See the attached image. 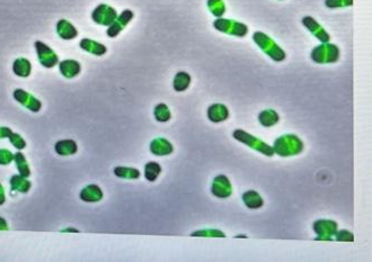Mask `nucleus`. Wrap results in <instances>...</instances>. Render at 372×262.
Here are the masks:
<instances>
[{
  "label": "nucleus",
  "mask_w": 372,
  "mask_h": 262,
  "mask_svg": "<svg viewBox=\"0 0 372 262\" xmlns=\"http://www.w3.org/2000/svg\"><path fill=\"white\" fill-rule=\"evenodd\" d=\"M8 139L17 150H23L25 147H26V142H25L24 139L17 133H12L11 135H9Z\"/></svg>",
  "instance_id": "nucleus-31"
},
{
  "label": "nucleus",
  "mask_w": 372,
  "mask_h": 262,
  "mask_svg": "<svg viewBox=\"0 0 372 262\" xmlns=\"http://www.w3.org/2000/svg\"><path fill=\"white\" fill-rule=\"evenodd\" d=\"M340 58V50L336 45L324 43L315 48L311 52V59L316 63H333Z\"/></svg>",
  "instance_id": "nucleus-4"
},
{
  "label": "nucleus",
  "mask_w": 372,
  "mask_h": 262,
  "mask_svg": "<svg viewBox=\"0 0 372 262\" xmlns=\"http://www.w3.org/2000/svg\"><path fill=\"white\" fill-rule=\"evenodd\" d=\"M79 47L82 48L84 51H86L90 54L97 55V57L104 55L107 51V49H106V47H105V45L100 44L98 42H95V41H93V39H89V38L82 39V41H80V43H79Z\"/></svg>",
  "instance_id": "nucleus-19"
},
{
  "label": "nucleus",
  "mask_w": 372,
  "mask_h": 262,
  "mask_svg": "<svg viewBox=\"0 0 372 262\" xmlns=\"http://www.w3.org/2000/svg\"><path fill=\"white\" fill-rule=\"evenodd\" d=\"M273 150L274 153L279 154L280 157H292L303 152L304 143L296 135L285 134L276 139Z\"/></svg>",
  "instance_id": "nucleus-1"
},
{
  "label": "nucleus",
  "mask_w": 372,
  "mask_h": 262,
  "mask_svg": "<svg viewBox=\"0 0 372 262\" xmlns=\"http://www.w3.org/2000/svg\"><path fill=\"white\" fill-rule=\"evenodd\" d=\"M160 172H162V167H160L158 162L150 161L144 165V177L150 183H154V181L157 180Z\"/></svg>",
  "instance_id": "nucleus-25"
},
{
  "label": "nucleus",
  "mask_w": 372,
  "mask_h": 262,
  "mask_svg": "<svg viewBox=\"0 0 372 262\" xmlns=\"http://www.w3.org/2000/svg\"><path fill=\"white\" fill-rule=\"evenodd\" d=\"M213 25H214V27L218 29V31L222 32V33H227L230 35H235V36L243 37L248 33V28L246 25L241 24L239 22L230 21V19L218 18Z\"/></svg>",
  "instance_id": "nucleus-5"
},
{
  "label": "nucleus",
  "mask_w": 372,
  "mask_h": 262,
  "mask_svg": "<svg viewBox=\"0 0 372 262\" xmlns=\"http://www.w3.org/2000/svg\"><path fill=\"white\" fill-rule=\"evenodd\" d=\"M60 72L68 79L77 77L82 71V65L76 60H64V61L59 63Z\"/></svg>",
  "instance_id": "nucleus-15"
},
{
  "label": "nucleus",
  "mask_w": 372,
  "mask_h": 262,
  "mask_svg": "<svg viewBox=\"0 0 372 262\" xmlns=\"http://www.w3.org/2000/svg\"><path fill=\"white\" fill-rule=\"evenodd\" d=\"M14 98L15 100L23 105L24 107H26L27 109L31 110L33 113H38L40 112V109L42 108V104L40 102L39 99H36L34 97L33 95H31L27 92H25L23 89H16L14 92Z\"/></svg>",
  "instance_id": "nucleus-9"
},
{
  "label": "nucleus",
  "mask_w": 372,
  "mask_h": 262,
  "mask_svg": "<svg viewBox=\"0 0 372 262\" xmlns=\"http://www.w3.org/2000/svg\"><path fill=\"white\" fill-rule=\"evenodd\" d=\"M79 197L85 203H97L103 198V191L97 185H88L80 191Z\"/></svg>",
  "instance_id": "nucleus-14"
},
{
  "label": "nucleus",
  "mask_w": 372,
  "mask_h": 262,
  "mask_svg": "<svg viewBox=\"0 0 372 262\" xmlns=\"http://www.w3.org/2000/svg\"><path fill=\"white\" fill-rule=\"evenodd\" d=\"M243 200L245 205L247 206L249 209H258L262 207L264 204L263 198L261 197L258 193H256L254 190H248L244 193Z\"/></svg>",
  "instance_id": "nucleus-21"
},
{
  "label": "nucleus",
  "mask_w": 372,
  "mask_h": 262,
  "mask_svg": "<svg viewBox=\"0 0 372 262\" xmlns=\"http://www.w3.org/2000/svg\"><path fill=\"white\" fill-rule=\"evenodd\" d=\"M190 84H191V75L188 72L180 71L176 73L173 81V87L176 92L178 93L185 92V90L190 87Z\"/></svg>",
  "instance_id": "nucleus-22"
},
{
  "label": "nucleus",
  "mask_w": 372,
  "mask_h": 262,
  "mask_svg": "<svg viewBox=\"0 0 372 262\" xmlns=\"http://www.w3.org/2000/svg\"><path fill=\"white\" fill-rule=\"evenodd\" d=\"M352 0H326L325 4L326 6L329 8H336V7H343V6H350L352 5Z\"/></svg>",
  "instance_id": "nucleus-33"
},
{
  "label": "nucleus",
  "mask_w": 372,
  "mask_h": 262,
  "mask_svg": "<svg viewBox=\"0 0 372 262\" xmlns=\"http://www.w3.org/2000/svg\"><path fill=\"white\" fill-rule=\"evenodd\" d=\"M8 230V224L5 219L0 217V231H7Z\"/></svg>",
  "instance_id": "nucleus-36"
},
{
  "label": "nucleus",
  "mask_w": 372,
  "mask_h": 262,
  "mask_svg": "<svg viewBox=\"0 0 372 262\" xmlns=\"http://www.w3.org/2000/svg\"><path fill=\"white\" fill-rule=\"evenodd\" d=\"M14 161L16 162V167L19 174L23 176V177L28 178L29 176H31V170H29L25 155L22 152H17L16 154H14Z\"/></svg>",
  "instance_id": "nucleus-26"
},
{
  "label": "nucleus",
  "mask_w": 372,
  "mask_h": 262,
  "mask_svg": "<svg viewBox=\"0 0 372 262\" xmlns=\"http://www.w3.org/2000/svg\"><path fill=\"white\" fill-rule=\"evenodd\" d=\"M11 186L13 190L22 194H26L29 188H31V183L26 179V177H23L21 174H16L11 178Z\"/></svg>",
  "instance_id": "nucleus-23"
},
{
  "label": "nucleus",
  "mask_w": 372,
  "mask_h": 262,
  "mask_svg": "<svg viewBox=\"0 0 372 262\" xmlns=\"http://www.w3.org/2000/svg\"><path fill=\"white\" fill-rule=\"evenodd\" d=\"M208 117L213 123H220L229 117V110L222 104H213L208 108Z\"/></svg>",
  "instance_id": "nucleus-16"
},
{
  "label": "nucleus",
  "mask_w": 372,
  "mask_h": 262,
  "mask_svg": "<svg viewBox=\"0 0 372 262\" xmlns=\"http://www.w3.org/2000/svg\"><path fill=\"white\" fill-rule=\"evenodd\" d=\"M14 161V154L9 150H0V164L6 165Z\"/></svg>",
  "instance_id": "nucleus-32"
},
{
  "label": "nucleus",
  "mask_w": 372,
  "mask_h": 262,
  "mask_svg": "<svg viewBox=\"0 0 372 262\" xmlns=\"http://www.w3.org/2000/svg\"><path fill=\"white\" fill-rule=\"evenodd\" d=\"M192 236H210V238H226V234L222 233L221 231L218 230H203V231H198L193 232Z\"/></svg>",
  "instance_id": "nucleus-30"
},
{
  "label": "nucleus",
  "mask_w": 372,
  "mask_h": 262,
  "mask_svg": "<svg viewBox=\"0 0 372 262\" xmlns=\"http://www.w3.org/2000/svg\"><path fill=\"white\" fill-rule=\"evenodd\" d=\"M154 115L158 122H168L170 117H172V114H170L168 106L165 104H159L156 106L155 110H154Z\"/></svg>",
  "instance_id": "nucleus-28"
},
{
  "label": "nucleus",
  "mask_w": 372,
  "mask_h": 262,
  "mask_svg": "<svg viewBox=\"0 0 372 262\" xmlns=\"http://www.w3.org/2000/svg\"><path fill=\"white\" fill-rule=\"evenodd\" d=\"M233 137L237 141H239V142L248 145L249 148L258 151V152L261 153H263L264 155H266V157H272V155L274 154L273 148H271L269 144L264 143L263 141H261L257 138L253 137V135L248 134L247 132H244L243 129H236L233 133Z\"/></svg>",
  "instance_id": "nucleus-3"
},
{
  "label": "nucleus",
  "mask_w": 372,
  "mask_h": 262,
  "mask_svg": "<svg viewBox=\"0 0 372 262\" xmlns=\"http://www.w3.org/2000/svg\"><path fill=\"white\" fill-rule=\"evenodd\" d=\"M254 42L258 45L261 50L272 58L274 61H283L285 59V53L278 44H276L272 38L262 32H256L253 35Z\"/></svg>",
  "instance_id": "nucleus-2"
},
{
  "label": "nucleus",
  "mask_w": 372,
  "mask_h": 262,
  "mask_svg": "<svg viewBox=\"0 0 372 262\" xmlns=\"http://www.w3.org/2000/svg\"><path fill=\"white\" fill-rule=\"evenodd\" d=\"M303 23L305 26L309 29V31L313 33L316 37H317L319 41H321L323 43H328L329 41V35L328 33L325 31V29L320 26V25L315 21L313 17H304Z\"/></svg>",
  "instance_id": "nucleus-12"
},
{
  "label": "nucleus",
  "mask_w": 372,
  "mask_h": 262,
  "mask_svg": "<svg viewBox=\"0 0 372 262\" xmlns=\"http://www.w3.org/2000/svg\"><path fill=\"white\" fill-rule=\"evenodd\" d=\"M208 7L210 12L212 13L215 17H221L226 12V7L222 0H208Z\"/></svg>",
  "instance_id": "nucleus-29"
},
{
  "label": "nucleus",
  "mask_w": 372,
  "mask_h": 262,
  "mask_svg": "<svg viewBox=\"0 0 372 262\" xmlns=\"http://www.w3.org/2000/svg\"><path fill=\"white\" fill-rule=\"evenodd\" d=\"M54 150L61 157H67V155H72L77 153L78 145L73 140H61L55 143Z\"/></svg>",
  "instance_id": "nucleus-18"
},
{
  "label": "nucleus",
  "mask_w": 372,
  "mask_h": 262,
  "mask_svg": "<svg viewBox=\"0 0 372 262\" xmlns=\"http://www.w3.org/2000/svg\"><path fill=\"white\" fill-rule=\"evenodd\" d=\"M57 33L63 39H72L76 38L78 35V31L73 25L68 22L67 19H60L57 24Z\"/></svg>",
  "instance_id": "nucleus-17"
},
{
  "label": "nucleus",
  "mask_w": 372,
  "mask_h": 262,
  "mask_svg": "<svg viewBox=\"0 0 372 262\" xmlns=\"http://www.w3.org/2000/svg\"><path fill=\"white\" fill-rule=\"evenodd\" d=\"M258 120L265 127H271L279 122L280 116L273 109H266L258 115Z\"/></svg>",
  "instance_id": "nucleus-24"
},
{
  "label": "nucleus",
  "mask_w": 372,
  "mask_h": 262,
  "mask_svg": "<svg viewBox=\"0 0 372 262\" xmlns=\"http://www.w3.org/2000/svg\"><path fill=\"white\" fill-rule=\"evenodd\" d=\"M336 240L338 241H346V242H353L354 240V235L351 233V232L343 230V231H339L335 233Z\"/></svg>",
  "instance_id": "nucleus-34"
},
{
  "label": "nucleus",
  "mask_w": 372,
  "mask_h": 262,
  "mask_svg": "<svg viewBox=\"0 0 372 262\" xmlns=\"http://www.w3.org/2000/svg\"><path fill=\"white\" fill-rule=\"evenodd\" d=\"M114 174L123 179H138L140 177V171L134 168L117 167L114 169Z\"/></svg>",
  "instance_id": "nucleus-27"
},
{
  "label": "nucleus",
  "mask_w": 372,
  "mask_h": 262,
  "mask_svg": "<svg viewBox=\"0 0 372 262\" xmlns=\"http://www.w3.org/2000/svg\"><path fill=\"white\" fill-rule=\"evenodd\" d=\"M34 47L35 50H36L39 61L44 68L51 69L55 64L59 63V58L57 53H55L51 48L48 47L47 44H44L41 41H36L34 44Z\"/></svg>",
  "instance_id": "nucleus-6"
},
{
  "label": "nucleus",
  "mask_w": 372,
  "mask_h": 262,
  "mask_svg": "<svg viewBox=\"0 0 372 262\" xmlns=\"http://www.w3.org/2000/svg\"><path fill=\"white\" fill-rule=\"evenodd\" d=\"M314 231L318 235L317 240H331L338 232V223L330 220H319L314 223Z\"/></svg>",
  "instance_id": "nucleus-8"
},
{
  "label": "nucleus",
  "mask_w": 372,
  "mask_h": 262,
  "mask_svg": "<svg viewBox=\"0 0 372 262\" xmlns=\"http://www.w3.org/2000/svg\"><path fill=\"white\" fill-rule=\"evenodd\" d=\"M13 132L12 129L9 127H5V126H0V139H5V138H9Z\"/></svg>",
  "instance_id": "nucleus-35"
},
{
  "label": "nucleus",
  "mask_w": 372,
  "mask_h": 262,
  "mask_svg": "<svg viewBox=\"0 0 372 262\" xmlns=\"http://www.w3.org/2000/svg\"><path fill=\"white\" fill-rule=\"evenodd\" d=\"M6 200V196H5V190L2 185H0V205H3Z\"/></svg>",
  "instance_id": "nucleus-37"
},
{
  "label": "nucleus",
  "mask_w": 372,
  "mask_h": 262,
  "mask_svg": "<svg viewBox=\"0 0 372 262\" xmlns=\"http://www.w3.org/2000/svg\"><path fill=\"white\" fill-rule=\"evenodd\" d=\"M174 151L172 143L163 138L155 139L152 143H150V152L158 157H163V155H169Z\"/></svg>",
  "instance_id": "nucleus-13"
},
{
  "label": "nucleus",
  "mask_w": 372,
  "mask_h": 262,
  "mask_svg": "<svg viewBox=\"0 0 372 262\" xmlns=\"http://www.w3.org/2000/svg\"><path fill=\"white\" fill-rule=\"evenodd\" d=\"M132 18H133V13L131 11L127 9V11L122 12V14H121L120 16H118L117 19H115V21L109 25L106 34L109 37L118 36V35L122 32V29L132 21Z\"/></svg>",
  "instance_id": "nucleus-11"
},
{
  "label": "nucleus",
  "mask_w": 372,
  "mask_h": 262,
  "mask_svg": "<svg viewBox=\"0 0 372 262\" xmlns=\"http://www.w3.org/2000/svg\"><path fill=\"white\" fill-rule=\"evenodd\" d=\"M14 73L22 78H27L32 71V64L27 59L19 58L14 61L13 64Z\"/></svg>",
  "instance_id": "nucleus-20"
},
{
  "label": "nucleus",
  "mask_w": 372,
  "mask_h": 262,
  "mask_svg": "<svg viewBox=\"0 0 372 262\" xmlns=\"http://www.w3.org/2000/svg\"><path fill=\"white\" fill-rule=\"evenodd\" d=\"M118 17V13L113 7L108 6V5L102 4L94 9L92 14L93 21L98 24L103 25V26H109Z\"/></svg>",
  "instance_id": "nucleus-7"
},
{
  "label": "nucleus",
  "mask_w": 372,
  "mask_h": 262,
  "mask_svg": "<svg viewBox=\"0 0 372 262\" xmlns=\"http://www.w3.org/2000/svg\"><path fill=\"white\" fill-rule=\"evenodd\" d=\"M211 193L218 198H228L233 193L231 184L229 179L225 174H220L215 177L213 180L212 187H211Z\"/></svg>",
  "instance_id": "nucleus-10"
}]
</instances>
